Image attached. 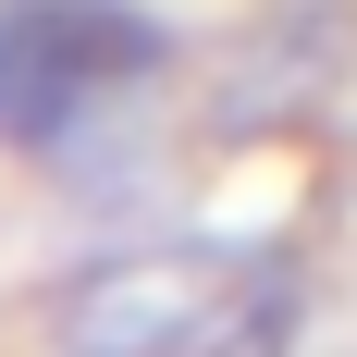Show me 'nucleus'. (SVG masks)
Here are the masks:
<instances>
[{"mask_svg": "<svg viewBox=\"0 0 357 357\" xmlns=\"http://www.w3.org/2000/svg\"><path fill=\"white\" fill-rule=\"evenodd\" d=\"M148 62H160V25L136 0H0V136H62L86 123V99L136 86Z\"/></svg>", "mask_w": 357, "mask_h": 357, "instance_id": "obj_1", "label": "nucleus"}, {"mask_svg": "<svg viewBox=\"0 0 357 357\" xmlns=\"http://www.w3.org/2000/svg\"><path fill=\"white\" fill-rule=\"evenodd\" d=\"M234 271L222 259H111L62 296V345L74 357H210Z\"/></svg>", "mask_w": 357, "mask_h": 357, "instance_id": "obj_2", "label": "nucleus"}]
</instances>
